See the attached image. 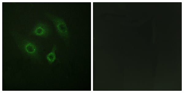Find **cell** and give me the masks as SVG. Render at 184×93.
Here are the masks:
<instances>
[{
	"mask_svg": "<svg viewBox=\"0 0 184 93\" xmlns=\"http://www.w3.org/2000/svg\"><path fill=\"white\" fill-rule=\"evenodd\" d=\"M45 16L53 23L58 35L67 45L69 44L70 32L67 24L64 19L50 12L46 11Z\"/></svg>",
	"mask_w": 184,
	"mask_h": 93,
	"instance_id": "obj_2",
	"label": "cell"
},
{
	"mask_svg": "<svg viewBox=\"0 0 184 93\" xmlns=\"http://www.w3.org/2000/svg\"><path fill=\"white\" fill-rule=\"evenodd\" d=\"M51 32L49 26L46 23L40 21L36 23L30 31L29 34L46 38L50 34Z\"/></svg>",
	"mask_w": 184,
	"mask_h": 93,
	"instance_id": "obj_3",
	"label": "cell"
},
{
	"mask_svg": "<svg viewBox=\"0 0 184 93\" xmlns=\"http://www.w3.org/2000/svg\"><path fill=\"white\" fill-rule=\"evenodd\" d=\"M18 48L24 55L32 61L37 62L41 60V50L35 41L22 36L16 31L11 32Z\"/></svg>",
	"mask_w": 184,
	"mask_h": 93,
	"instance_id": "obj_1",
	"label": "cell"
},
{
	"mask_svg": "<svg viewBox=\"0 0 184 93\" xmlns=\"http://www.w3.org/2000/svg\"><path fill=\"white\" fill-rule=\"evenodd\" d=\"M57 49L56 45V44H53L51 51L45 56V58L49 65H51L57 59L56 54Z\"/></svg>",
	"mask_w": 184,
	"mask_h": 93,
	"instance_id": "obj_4",
	"label": "cell"
}]
</instances>
